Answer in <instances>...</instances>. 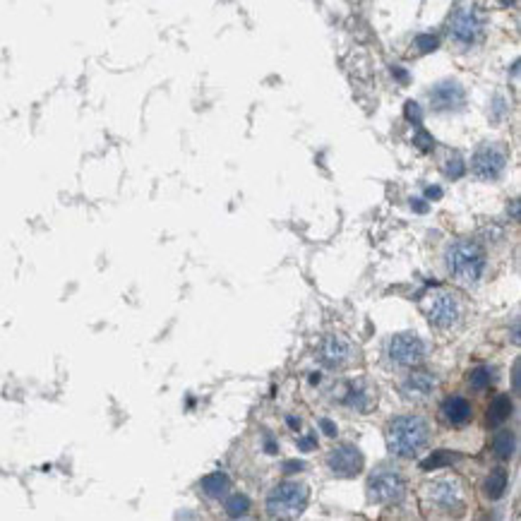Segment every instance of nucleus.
<instances>
[{
	"label": "nucleus",
	"mask_w": 521,
	"mask_h": 521,
	"mask_svg": "<svg viewBox=\"0 0 521 521\" xmlns=\"http://www.w3.org/2000/svg\"><path fill=\"white\" fill-rule=\"evenodd\" d=\"M391 75H396V77H399V82H406V80H408L406 70H401L399 65H394V68H391Z\"/></svg>",
	"instance_id": "33"
},
{
	"label": "nucleus",
	"mask_w": 521,
	"mask_h": 521,
	"mask_svg": "<svg viewBox=\"0 0 521 521\" xmlns=\"http://www.w3.org/2000/svg\"><path fill=\"white\" fill-rule=\"evenodd\" d=\"M411 207H413V212H418V214L428 212V204H425V200H411Z\"/></svg>",
	"instance_id": "30"
},
{
	"label": "nucleus",
	"mask_w": 521,
	"mask_h": 521,
	"mask_svg": "<svg viewBox=\"0 0 521 521\" xmlns=\"http://www.w3.org/2000/svg\"><path fill=\"white\" fill-rule=\"evenodd\" d=\"M514 411V403H512V396L509 394H497L493 401H490V408H488V423L490 425H502L505 420H509V415Z\"/></svg>",
	"instance_id": "18"
},
{
	"label": "nucleus",
	"mask_w": 521,
	"mask_h": 521,
	"mask_svg": "<svg viewBox=\"0 0 521 521\" xmlns=\"http://www.w3.org/2000/svg\"><path fill=\"white\" fill-rule=\"evenodd\" d=\"M403 113H406V118L413 123V125H420V120H423V111L415 101H406V106H403Z\"/></svg>",
	"instance_id": "26"
},
{
	"label": "nucleus",
	"mask_w": 521,
	"mask_h": 521,
	"mask_svg": "<svg viewBox=\"0 0 521 521\" xmlns=\"http://www.w3.org/2000/svg\"><path fill=\"white\" fill-rule=\"evenodd\" d=\"M313 447H318V437L315 435H306L298 440V449H303V452H310Z\"/></svg>",
	"instance_id": "28"
},
{
	"label": "nucleus",
	"mask_w": 521,
	"mask_h": 521,
	"mask_svg": "<svg viewBox=\"0 0 521 521\" xmlns=\"http://www.w3.org/2000/svg\"><path fill=\"white\" fill-rule=\"evenodd\" d=\"M310 493L303 483L286 481L269 490L265 509L272 519H298L308 507Z\"/></svg>",
	"instance_id": "4"
},
{
	"label": "nucleus",
	"mask_w": 521,
	"mask_h": 521,
	"mask_svg": "<svg viewBox=\"0 0 521 521\" xmlns=\"http://www.w3.org/2000/svg\"><path fill=\"white\" fill-rule=\"evenodd\" d=\"M468 384H471L476 391H483L493 384V370L488 365H476L471 372H468Z\"/></svg>",
	"instance_id": "22"
},
{
	"label": "nucleus",
	"mask_w": 521,
	"mask_h": 521,
	"mask_svg": "<svg viewBox=\"0 0 521 521\" xmlns=\"http://www.w3.org/2000/svg\"><path fill=\"white\" fill-rule=\"evenodd\" d=\"M344 406H349L356 413H365L372 406V394L368 389H363L360 384H349L346 394H344Z\"/></svg>",
	"instance_id": "16"
},
{
	"label": "nucleus",
	"mask_w": 521,
	"mask_h": 521,
	"mask_svg": "<svg viewBox=\"0 0 521 521\" xmlns=\"http://www.w3.org/2000/svg\"><path fill=\"white\" fill-rule=\"evenodd\" d=\"M286 423H289V428H294V430L301 428V420L294 418V415H289V418H286Z\"/></svg>",
	"instance_id": "36"
},
{
	"label": "nucleus",
	"mask_w": 521,
	"mask_h": 521,
	"mask_svg": "<svg viewBox=\"0 0 521 521\" xmlns=\"http://www.w3.org/2000/svg\"><path fill=\"white\" fill-rule=\"evenodd\" d=\"M224 509H226V514H228L231 519H241V517H245V514L250 512V500H248V495L233 493L231 497H226Z\"/></svg>",
	"instance_id": "21"
},
{
	"label": "nucleus",
	"mask_w": 521,
	"mask_h": 521,
	"mask_svg": "<svg viewBox=\"0 0 521 521\" xmlns=\"http://www.w3.org/2000/svg\"><path fill=\"white\" fill-rule=\"evenodd\" d=\"M200 488L209 500H221V497L231 490V481H228V476L224 471H214V473H209V476L202 478Z\"/></svg>",
	"instance_id": "15"
},
{
	"label": "nucleus",
	"mask_w": 521,
	"mask_h": 521,
	"mask_svg": "<svg viewBox=\"0 0 521 521\" xmlns=\"http://www.w3.org/2000/svg\"><path fill=\"white\" fill-rule=\"evenodd\" d=\"M509 212H512V221H519V200H514V202H512Z\"/></svg>",
	"instance_id": "35"
},
{
	"label": "nucleus",
	"mask_w": 521,
	"mask_h": 521,
	"mask_svg": "<svg viewBox=\"0 0 521 521\" xmlns=\"http://www.w3.org/2000/svg\"><path fill=\"white\" fill-rule=\"evenodd\" d=\"M303 468H306V464H303V461H298V459H286L284 464H281V471L289 473V476H291V473H301Z\"/></svg>",
	"instance_id": "27"
},
{
	"label": "nucleus",
	"mask_w": 521,
	"mask_h": 521,
	"mask_svg": "<svg viewBox=\"0 0 521 521\" xmlns=\"http://www.w3.org/2000/svg\"><path fill=\"white\" fill-rule=\"evenodd\" d=\"M428 318L437 329H452V327L459 325L461 318H464V303H461V298L456 294L444 291V294L437 296L435 303L430 306Z\"/></svg>",
	"instance_id": "9"
},
{
	"label": "nucleus",
	"mask_w": 521,
	"mask_h": 521,
	"mask_svg": "<svg viewBox=\"0 0 521 521\" xmlns=\"http://www.w3.org/2000/svg\"><path fill=\"white\" fill-rule=\"evenodd\" d=\"M493 452L497 459L509 461L517 452V435L512 430H497L493 435Z\"/></svg>",
	"instance_id": "19"
},
{
	"label": "nucleus",
	"mask_w": 521,
	"mask_h": 521,
	"mask_svg": "<svg viewBox=\"0 0 521 521\" xmlns=\"http://www.w3.org/2000/svg\"><path fill=\"white\" fill-rule=\"evenodd\" d=\"M505 168L507 154L500 147H495V144H483L471 159V171L481 180H497Z\"/></svg>",
	"instance_id": "8"
},
{
	"label": "nucleus",
	"mask_w": 521,
	"mask_h": 521,
	"mask_svg": "<svg viewBox=\"0 0 521 521\" xmlns=\"http://www.w3.org/2000/svg\"><path fill=\"white\" fill-rule=\"evenodd\" d=\"M512 379H514V394H519V360L514 363V370H512Z\"/></svg>",
	"instance_id": "32"
},
{
	"label": "nucleus",
	"mask_w": 521,
	"mask_h": 521,
	"mask_svg": "<svg viewBox=\"0 0 521 521\" xmlns=\"http://www.w3.org/2000/svg\"><path fill=\"white\" fill-rule=\"evenodd\" d=\"M415 46H418L420 54H430V51H435L440 46V41H437V37H432V34H420L415 39Z\"/></svg>",
	"instance_id": "24"
},
{
	"label": "nucleus",
	"mask_w": 521,
	"mask_h": 521,
	"mask_svg": "<svg viewBox=\"0 0 521 521\" xmlns=\"http://www.w3.org/2000/svg\"><path fill=\"white\" fill-rule=\"evenodd\" d=\"M363 464H365L363 452L356 444H349V442L337 444V447L329 449V454H327V468H329L337 478H356L363 471Z\"/></svg>",
	"instance_id": "7"
},
{
	"label": "nucleus",
	"mask_w": 521,
	"mask_h": 521,
	"mask_svg": "<svg viewBox=\"0 0 521 521\" xmlns=\"http://www.w3.org/2000/svg\"><path fill=\"white\" fill-rule=\"evenodd\" d=\"M454 461H459V454L449 452V449H437L432 452L428 459L420 461V471H437L442 466H452Z\"/></svg>",
	"instance_id": "20"
},
{
	"label": "nucleus",
	"mask_w": 521,
	"mask_h": 521,
	"mask_svg": "<svg viewBox=\"0 0 521 521\" xmlns=\"http://www.w3.org/2000/svg\"><path fill=\"white\" fill-rule=\"evenodd\" d=\"M428 353V346L415 334H394L387 341V358L399 368H413Z\"/></svg>",
	"instance_id": "6"
},
{
	"label": "nucleus",
	"mask_w": 521,
	"mask_h": 521,
	"mask_svg": "<svg viewBox=\"0 0 521 521\" xmlns=\"http://www.w3.org/2000/svg\"><path fill=\"white\" fill-rule=\"evenodd\" d=\"M507 485H509V473L505 468H493L483 483V493L488 500H500L507 493Z\"/></svg>",
	"instance_id": "17"
},
{
	"label": "nucleus",
	"mask_w": 521,
	"mask_h": 521,
	"mask_svg": "<svg viewBox=\"0 0 521 521\" xmlns=\"http://www.w3.org/2000/svg\"><path fill=\"white\" fill-rule=\"evenodd\" d=\"M368 497L375 505H401L406 497V481L394 468H377L368 478Z\"/></svg>",
	"instance_id": "5"
},
{
	"label": "nucleus",
	"mask_w": 521,
	"mask_h": 521,
	"mask_svg": "<svg viewBox=\"0 0 521 521\" xmlns=\"http://www.w3.org/2000/svg\"><path fill=\"white\" fill-rule=\"evenodd\" d=\"M320 428L325 430V435H327V437H334L337 432H339V430H337V425L332 423L329 418H320Z\"/></svg>",
	"instance_id": "29"
},
{
	"label": "nucleus",
	"mask_w": 521,
	"mask_h": 521,
	"mask_svg": "<svg viewBox=\"0 0 521 521\" xmlns=\"http://www.w3.org/2000/svg\"><path fill=\"white\" fill-rule=\"evenodd\" d=\"M425 195H428V200H440V197H442V187H428V190H425Z\"/></svg>",
	"instance_id": "31"
},
{
	"label": "nucleus",
	"mask_w": 521,
	"mask_h": 521,
	"mask_svg": "<svg viewBox=\"0 0 521 521\" xmlns=\"http://www.w3.org/2000/svg\"><path fill=\"white\" fill-rule=\"evenodd\" d=\"M353 358V346L346 341L344 337H327L320 346V360L325 363L327 368L337 370V368H344L346 363Z\"/></svg>",
	"instance_id": "13"
},
{
	"label": "nucleus",
	"mask_w": 521,
	"mask_h": 521,
	"mask_svg": "<svg viewBox=\"0 0 521 521\" xmlns=\"http://www.w3.org/2000/svg\"><path fill=\"white\" fill-rule=\"evenodd\" d=\"M428 99L432 111H437V113H452V111L464 108L466 92L456 80H444L428 92Z\"/></svg>",
	"instance_id": "11"
},
{
	"label": "nucleus",
	"mask_w": 521,
	"mask_h": 521,
	"mask_svg": "<svg viewBox=\"0 0 521 521\" xmlns=\"http://www.w3.org/2000/svg\"><path fill=\"white\" fill-rule=\"evenodd\" d=\"M449 34H452V39L461 46L476 44L483 34L481 17L476 15L473 8H459L452 15V20H449Z\"/></svg>",
	"instance_id": "10"
},
{
	"label": "nucleus",
	"mask_w": 521,
	"mask_h": 521,
	"mask_svg": "<svg viewBox=\"0 0 521 521\" xmlns=\"http://www.w3.org/2000/svg\"><path fill=\"white\" fill-rule=\"evenodd\" d=\"M413 144L420 151H432V147H435V139H432L425 130H418V132L413 134Z\"/></svg>",
	"instance_id": "25"
},
{
	"label": "nucleus",
	"mask_w": 521,
	"mask_h": 521,
	"mask_svg": "<svg viewBox=\"0 0 521 521\" xmlns=\"http://www.w3.org/2000/svg\"><path fill=\"white\" fill-rule=\"evenodd\" d=\"M440 415L447 425L461 428V425H466L468 420L473 418V408L464 396H447V399L440 403Z\"/></svg>",
	"instance_id": "14"
},
{
	"label": "nucleus",
	"mask_w": 521,
	"mask_h": 521,
	"mask_svg": "<svg viewBox=\"0 0 521 521\" xmlns=\"http://www.w3.org/2000/svg\"><path fill=\"white\" fill-rule=\"evenodd\" d=\"M265 444H267V454H277V452H279L277 442H274L272 437H267V442H265Z\"/></svg>",
	"instance_id": "34"
},
{
	"label": "nucleus",
	"mask_w": 521,
	"mask_h": 521,
	"mask_svg": "<svg viewBox=\"0 0 521 521\" xmlns=\"http://www.w3.org/2000/svg\"><path fill=\"white\" fill-rule=\"evenodd\" d=\"M420 502L432 514H442V517H452L461 514L466 509V493L459 478H435V481L423 483L420 488Z\"/></svg>",
	"instance_id": "3"
},
{
	"label": "nucleus",
	"mask_w": 521,
	"mask_h": 521,
	"mask_svg": "<svg viewBox=\"0 0 521 521\" xmlns=\"http://www.w3.org/2000/svg\"><path fill=\"white\" fill-rule=\"evenodd\" d=\"M444 173H447L452 180L461 178V175L466 173V163H464V159H461V156H452V159L447 161V166H444Z\"/></svg>",
	"instance_id": "23"
},
{
	"label": "nucleus",
	"mask_w": 521,
	"mask_h": 521,
	"mask_svg": "<svg viewBox=\"0 0 521 521\" xmlns=\"http://www.w3.org/2000/svg\"><path fill=\"white\" fill-rule=\"evenodd\" d=\"M435 389H437V377L428 370H413L401 382V396L413 403L428 401L435 394Z\"/></svg>",
	"instance_id": "12"
},
{
	"label": "nucleus",
	"mask_w": 521,
	"mask_h": 521,
	"mask_svg": "<svg viewBox=\"0 0 521 521\" xmlns=\"http://www.w3.org/2000/svg\"><path fill=\"white\" fill-rule=\"evenodd\" d=\"M430 442V423L420 415H399L387 425V447L394 456L413 459Z\"/></svg>",
	"instance_id": "2"
},
{
	"label": "nucleus",
	"mask_w": 521,
	"mask_h": 521,
	"mask_svg": "<svg viewBox=\"0 0 521 521\" xmlns=\"http://www.w3.org/2000/svg\"><path fill=\"white\" fill-rule=\"evenodd\" d=\"M444 267H447L449 277H452L459 286H478V281L483 279L485 267H488V255H485L483 245L471 238H461L447 245L444 250Z\"/></svg>",
	"instance_id": "1"
}]
</instances>
